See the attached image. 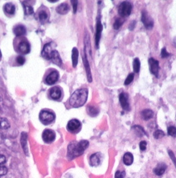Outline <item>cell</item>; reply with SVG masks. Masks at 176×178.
<instances>
[{"mask_svg":"<svg viewBox=\"0 0 176 178\" xmlns=\"http://www.w3.org/2000/svg\"><path fill=\"white\" fill-rule=\"evenodd\" d=\"M55 45H53L52 42L45 44L44 47L43 51H42V53H41L42 56H43L44 58H45L46 60H50L52 54L55 51Z\"/></svg>","mask_w":176,"mask_h":178,"instance_id":"5b68a950","label":"cell"},{"mask_svg":"<svg viewBox=\"0 0 176 178\" xmlns=\"http://www.w3.org/2000/svg\"><path fill=\"white\" fill-rule=\"evenodd\" d=\"M38 17H39V19L41 24H45L48 21V14L45 12V11H41L39 13V15H38Z\"/></svg>","mask_w":176,"mask_h":178,"instance_id":"4316f807","label":"cell"},{"mask_svg":"<svg viewBox=\"0 0 176 178\" xmlns=\"http://www.w3.org/2000/svg\"><path fill=\"white\" fill-rule=\"evenodd\" d=\"M10 123L6 118H0V129L1 130H7L10 128Z\"/></svg>","mask_w":176,"mask_h":178,"instance_id":"484cf974","label":"cell"},{"mask_svg":"<svg viewBox=\"0 0 176 178\" xmlns=\"http://www.w3.org/2000/svg\"><path fill=\"white\" fill-rule=\"evenodd\" d=\"M88 96V90L86 88L75 90L70 97V103L74 107H79L86 103Z\"/></svg>","mask_w":176,"mask_h":178,"instance_id":"7a4b0ae2","label":"cell"},{"mask_svg":"<svg viewBox=\"0 0 176 178\" xmlns=\"http://www.w3.org/2000/svg\"><path fill=\"white\" fill-rule=\"evenodd\" d=\"M123 161L125 165H130L133 164V155L127 152L124 154V158H123Z\"/></svg>","mask_w":176,"mask_h":178,"instance_id":"7402d4cb","label":"cell"},{"mask_svg":"<svg viewBox=\"0 0 176 178\" xmlns=\"http://www.w3.org/2000/svg\"><path fill=\"white\" fill-rule=\"evenodd\" d=\"M169 155H170V158L171 159V160L174 161V164H175V167H176V158H175V157L174 156V153L172 152V151H170V150L169 151Z\"/></svg>","mask_w":176,"mask_h":178,"instance_id":"f35d334b","label":"cell"},{"mask_svg":"<svg viewBox=\"0 0 176 178\" xmlns=\"http://www.w3.org/2000/svg\"><path fill=\"white\" fill-rule=\"evenodd\" d=\"M56 11L59 14H62V15L66 14L68 11H70V6H69L68 4H67V3H62V4H60L58 7H57Z\"/></svg>","mask_w":176,"mask_h":178,"instance_id":"ffe728a7","label":"cell"},{"mask_svg":"<svg viewBox=\"0 0 176 178\" xmlns=\"http://www.w3.org/2000/svg\"><path fill=\"white\" fill-rule=\"evenodd\" d=\"M132 11V5L129 2L125 1L121 2L118 7V13L122 18L128 17L131 14Z\"/></svg>","mask_w":176,"mask_h":178,"instance_id":"3957f363","label":"cell"},{"mask_svg":"<svg viewBox=\"0 0 176 178\" xmlns=\"http://www.w3.org/2000/svg\"><path fill=\"white\" fill-rule=\"evenodd\" d=\"M42 139H43L44 142L49 144V143H52L55 140V134L54 131L52 130L49 129L45 130L43 134H42Z\"/></svg>","mask_w":176,"mask_h":178,"instance_id":"9c48e42d","label":"cell"},{"mask_svg":"<svg viewBox=\"0 0 176 178\" xmlns=\"http://www.w3.org/2000/svg\"><path fill=\"white\" fill-rule=\"evenodd\" d=\"M136 21H133L131 24H130V25L129 26V28L130 30H132V29H134L135 25H136Z\"/></svg>","mask_w":176,"mask_h":178,"instance_id":"7bdbcfd3","label":"cell"},{"mask_svg":"<svg viewBox=\"0 0 176 178\" xmlns=\"http://www.w3.org/2000/svg\"><path fill=\"white\" fill-rule=\"evenodd\" d=\"M146 147H147V142L145 141H142L140 142V148L141 151H144L146 149Z\"/></svg>","mask_w":176,"mask_h":178,"instance_id":"74e56055","label":"cell"},{"mask_svg":"<svg viewBox=\"0 0 176 178\" xmlns=\"http://www.w3.org/2000/svg\"><path fill=\"white\" fill-rule=\"evenodd\" d=\"M154 116V112L151 110H144L141 112V117L144 120H149Z\"/></svg>","mask_w":176,"mask_h":178,"instance_id":"cb8c5ba5","label":"cell"},{"mask_svg":"<svg viewBox=\"0 0 176 178\" xmlns=\"http://www.w3.org/2000/svg\"><path fill=\"white\" fill-rule=\"evenodd\" d=\"M124 22V19L122 17L120 18H117L115 21L114 24H113V28L115 29H118L121 28V26L123 25Z\"/></svg>","mask_w":176,"mask_h":178,"instance_id":"f1b7e54d","label":"cell"},{"mask_svg":"<svg viewBox=\"0 0 176 178\" xmlns=\"http://www.w3.org/2000/svg\"><path fill=\"white\" fill-rule=\"evenodd\" d=\"M82 123L79 120L76 119H71V120L67 123V129L71 133H76L79 131L81 128Z\"/></svg>","mask_w":176,"mask_h":178,"instance_id":"52a82bcc","label":"cell"},{"mask_svg":"<svg viewBox=\"0 0 176 178\" xmlns=\"http://www.w3.org/2000/svg\"><path fill=\"white\" fill-rule=\"evenodd\" d=\"M167 133L171 136H176V127L174 126H170L168 127Z\"/></svg>","mask_w":176,"mask_h":178,"instance_id":"d6a6232c","label":"cell"},{"mask_svg":"<svg viewBox=\"0 0 176 178\" xmlns=\"http://www.w3.org/2000/svg\"><path fill=\"white\" fill-rule=\"evenodd\" d=\"M62 90L59 87H53L49 90V95L53 99H59L62 97Z\"/></svg>","mask_w":176,"mask_h":178,"instance_id":"5bb4252c","label":"cell"},{"mask_svg":"<svg viewBox=\"0 0 176 178\" xmlns=\"http://www.w3.org/2000/svg\"><path fill=\"white\" fill-rule=\"evenodd\" d=\"M174 45L176 48V37L174 38Z\"/></svg>","mask_w":176,"mask_h":178,"instance_id":"f6af8a7d","label":"cell"},{"mask_svg":"<svg viewBox=\"0 0 176 178\" xmlns=\"http://www.w3.org/2000/svg\"><path fill=\"white\" fill-rule=\"evenodd\" d=\"M89 146V142L87 140H82L79 142H72L68 145L67 157L72 160L81 156Z\"/></svg>","mask_w":176,"mask_h":178,"instance_id":"6da1fadb","label":"cell"},{"mask_svg":"<svg viewBox=\"0 0 176 178\" xmlns=\"http://www.w3.org/2000/svg\"><path fill=\"white\" fill-rule=\"evenodd\" d=\"M71 3H72V5H73V9H74V13L75 14L76 11H77L78 2V1H71Z\"/></svg>","mask_w":176,"mask_h":178,"instance_id":"60d3db41","label":"cell"},{"mask_svg":"<svg viewBox=\"0 0 176 178\" xmlns=\"http://www.w3.org/2000/svg\"><path fill=\"white\" fill-rule=\"evenodd\" d=\"M40 119L44 125H49L55 119V115L48 110H43L40 114Z\"/></svg>","mask_w":176,"mask_h":178,"instance_id":"277c9868","label":"cell"},{"mask_svg":"<svg viewBox=\"0 0 176 178\" xmlns=\"http://www.w3.org/2000/svg\"><path fill=\"white\" fill-rule=\"evenodd\" d=\"M141 21H142L144 26L147 29H151L153 28V26H154V20H153L151 17L148 14L146 11H142Z\"/></svg>","mask_w":176,"mask_h":178,"instance_id":"8992f818","label":"cell"},{"mask_svg":"<svg viewBox=\"0 0 176 178\" xmlns=\"http://www.w3.org/2000/svg\"><path fill=\"white\" fill-rule=\"evenodd\" d=\"M4 11L7 14L13 15L15 14V11H16V7L13 4L11 3H7L4 6Z\"/></svg>","mask_w":176,"mask_h":178,"instance_id":"603a6c76","label":"cell"},{"mask_svg":"<svg viewBox=\"0 0 176 178\" xmlns=\"http://www.w3.org/2000/svg\"><path fill=\"white\" fill-rule=\"evenodd\" d=\"M87 111L88 114L92 117H95L98 115L99 110L98 107H96L94 106H89L87 108Z\"/></svg>","mask_w":176,"mask_h":178,"instance_id":"d4e9b609","label":"cell"},{"mask_svg":"<svg viewBox=\"0 0 176 178\" xmlns=\"http://www.w3.org/2000/svg\"><path fill=\"white\" fill-rule=\"evenodd\" d=\"M170 55V54L167 52V50H166V49L165 48H163L162 49V52H161V56H162L163 58L167 57L169 56Z\"/></svg>","mask_w":176,"mask_h":178,"instance_id":"d590c367","label":"cell"},{"mask_svg":"<svg viewBox=\"0 0 176 178\" xmlns=\"http://www.w3.org/2000/svg\"><path fill=\"white\" fill-rule=\"evenodd\" d=\"M119 100L121 103V106L124 110L127 111L129 110L130 106L128 101V95L126 94V93L122 92L121 94H120Z\"/></svg>","mask_w":176,"mask_h":178,"instance_id":"8fae6325","label":"cell"},{"mask_svg":"<svg viewBox=\"0 0 176 178\" xmlns=\"http://www.w3.org/2000/svg\"><path fill=\"white\" fill-rule=\"evenodd\" d=\"M148 62H149V65H150V69L151 73H152V74H154L155 77H158L159 69V61L151 57L149 59Z\"/></svg>","mask_w":176,"mask_h":178,"instance_id":"ba28073f","label":"cell"},{"mask_svg":"<svg viewBox=\"0 0 176 178\" xmlns=\"http://www.w3.org/2000/svg\"><path fill=\"white\" fill-rule=\"evenodd\" d=\"M50 60L52 61L53 64L59 65V66H62V59H61L59 53L57 52V51H56V50L52 54Z\"/></svg>","mask_w":176,"mask_h":178,"instance_id":"d6986e66","label":"cell"},{"mask_svg":"<svg viewBox=\"0 0 176 178\" xmlns=\"http://www.w3.org/2000/svg\"><path fill=\"white\" fill-rule=\"evenodd\" d=\"M18 49L20 52H21V53L27 54L29 53L30 52V45L28 41H22L20 42V44H19Z\"/></svg>","mask_w":176,"mask_h":178,"instance_id":"2e32d148","label":"cell"},{"mask_svg":"<svg viewBox=\"0 0 176 178\" xmlns=\"http://www.w3.org/2000/svg\"><path fill=\"white\" fill-rule=\"evenodd\" d=\"M79 52L76 48H74L72 49V65L73 67L75 68L77 66L78 62Z\"/></svg>","mask_w":176,"mask_h":178,"instance_id":"44dd1931","label":"cell"},{"mask_svg":"<svg viewBox=\"0 0 176 178\" xmlns=\"http://www.w3.org/2000/svg\"><path fill=\"white\" fill-rule=\"evenodd\" d=\"M133 69L135 73H138L140 69V61L138 58H136L133 61Z\"/></svg>","mask_w":176,"mask_h":178,"instance_id":"83f0119b","label":"cell"},{"mask_svg":"<svg viewBox=\"0 0 176 178\" xmlns=\"http://www.w3.org/2000/svg\"><path fill=\"white\" fill-rule=\"evenodd\" d=\"M13 32L16 36H21L26 33V29L24 25H17L14 28Z\"/></svg>","mask_w":176,"mask_h":178,"instance_id":"ac0fdd59","label":"cell"},{"mask_svg":"<svg viewBox=\"0 0 176 178\" xmlns=\"http://www.w3.org/2000/svg\"><path fill=\"white\" fill-rule=\"evenodd\" d=\"M2 57V52H1V50H0V61H1Z\"/></svg>","mask_w":176,"mask_h":178,"instance_id":"bcb514c9","label":"cell"},{"mask_svg":"<svg viewBox=\"0 0 176 178\" xmlns=\"http://www.w3.org/2000/svg\"><path fill=\"white\" fill-rule=\"evenodd\" d=\"M83 60L84 66H85V69H86V73H87V80H88V82H92V77H91V69H90L89 61H88V60H87V55H86V53H85V55H84Z\"/></svg>","mask_w":176,"mask_h":178,"instance_id":"9a60e30c","label":"cell"},{"mask_svg":"<svg viewBox=\"0 0 176 178\" xmlns=\"http://www.w3.org/2000/svg\"><path fill=\"white\" fill-rule=\"evenodd\" d=\"M133 79H134V73H129V74L128 75L127 78H126V79L125 81L124 84L125 85V86H128V85L130 84L133 82Z\"/></svg>","mask_w":176,"mask_h":178,"instance_id":"4dcf8cb0","label":"cell"},{"mask_svg":"<svg viewBox=\"0 0 176 178\" xmlns=\"http://www.w3.org/2000/svg\"><path fill=\"white\" fill-rule=\"evenodd\" d=\"M125 176V172H120L118 171L116 173V178H124Z\"/></svg>","mask_w":176,"mask_h":178,"instance_id":"ab89813d","label":"cell"},{"mask_svg":"<svg viewBox=\"0 0 176 178\" xmlns=\"http://www.w3.org/2000/svg\"><path fill=\"white\" fill-rule=\"evenodd\" d=\"M166 168H167V165L165 164L161 163L157 165V167L154 169V172L156 174L157 176H162L163 174L165 173Z\"/></svg>","mask_w":176,"mask_h":178,"instance_id":"e0dca14e","label":"cell"},{"mask_svg":"<svg viewBox=\"0 0 176 178\" xmlns=\"http://www.w3.org/2000/svg\"><path fill=\"white\" fill-rule=\"evenodd\" d=\"M3 141V135L1 131H0V144H2Z\"/></svg>","mask_w":176,"mask_h":178,"instance_id":"ee69618b","label":"cell"},{"mask_svg":"<svg viewBox=\"0 0 176 178\" xmlns=\"http://www.w3.org/2000/svg\"><path fill=\"white\" fill-rule=\"evenodd\" d=\"M59 79V73L55 71L51 72L45 79V82L48 85L54 84Z\"/></svg>","mask_w":176,"mask_h":178,"instance_id":"4fadbf2b","label":"cell"},{"mask_svg":"<svg viewBox=\"0 0 176 178\" xmlns=\"http://www.w3.org/2000/svg\"><path fill=\"white\" fill-rule=\"evenodd\" d=\"M134 129L136 130V133L137 134L139 135L140 136H140H142V135L145 134V132L144 131L143 129L142 128V127L139 126H136L134 127Z\"/></svg>","mask_w":176,"mask_h":178,"instance_id":"836d02e7","label":"cell"},{"mask_svg":"<svg viewBox=\"0 0 176 178\" xmlns=\"http://www.w3.org/2000/svg\"><path fill=\"white\" fill-rule=\"evenodd\" d=\"M102 30H103V25L101 22V19L100 17H98L96 24V32H95V46H96L97 48H99V44L101 39Z\"/></svg>","mask_w":176,"mask_h":178,"instance_id":"30bf717a","label":"cell"},{"mask_svg":"<svg viewBox=\"0 0 176 178\" xmlns=\"http://www.w3.org/2000/svg\"><path fill=\"white\" fill-rule=\"evenodd\" d=\"M6 162V157L4 156H3V155L0 154V165L3 164V163H5Z\"/></svg>","mask_w":176,"mask_h":178,"instance_id":"b9f144b4","label":"cell"},{"mask_svg":"<svg viewBox=\"0 0 176 178\" xmlns=\"http://www.w3.org/2000/svg\"><path fill=\"white\" fill-rule=\"evenodd\" d=\"M7 169L5 166H0V176H4L7 173Z\"/></svg>","mask_w":176,"mask_h":178,"instance_id":"8d00e7d4","label":"cell"},{"mask_svg":"<svg viewBox=\"0 0 176 178\" xmlns=\"http://www.w3.org/2000/svg\"><path fill=\"white\" fill-rule=\"evenodd\" d=\"M164 135H165V134H164V132L162 130H156L154 133V137L156 139V140H158V139L163 137Z\"/></svg>","mask_w":176,"mask_h":178,"instance_id":"f546056e","label":"cell"},{"mask_svg":"<svg viewBox=\"0 0 176 178\" xmlns=\"http://www.w3.org/2000/svg\"><path fill=\"white\" fill-rule=\"evenodd\" d=\"M17 62L20 64V65H24L25 62V59L24 56H19L17 59H16Z\"/></svg>","mask_w":176,"mask_h":178,"instance_id":"e575fe53","label":"cell"},{"mask_svg":"<svg viewBox=\"0 0 176 178\" xmlns=\"http://www.w3.org/2000/svg\"><path fill=\"white\" fill-rule=\"evenodd\" d=\"M24 7V12L25 15H31L33 13V9L32 6L28 5H25Z\"/></svg>","mask_w":176,"mask_h":178,"instance_id":"1f68e13d","label":"cell"},{"mask_svg":"<svg viewBox=\"0 0 176 178\" xmlns=\"http://www.w3.org/2000/svg\"><path fill=\"white\" fill-rule=\"evenodd\" d=\"M101 154L99 153H95L91 155L90 159V165L92 167H97L101 164Z\"/></svg>","mask_w":176,"mask_h":178,"instance_id":"7c38bea8","label":"cell"}]
</instances>
